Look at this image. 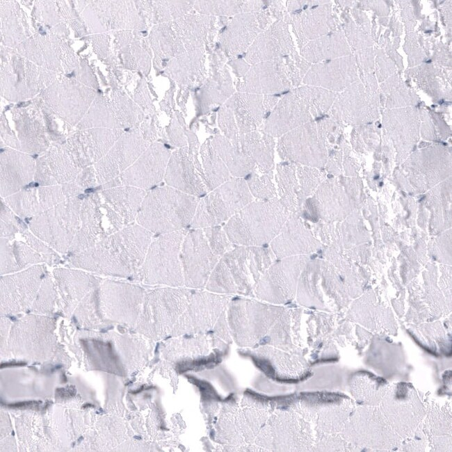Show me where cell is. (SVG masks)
<instances>
[{
    "instance_id": "obj_37",
    "label": "cell",
    "mask_w": 452,
    "mask_h": 452,
    "mask_svg": "<svg viewBox=\"0 0 452 452\" xmlns=\"http://www.w3.org/2000/svg\"><path fill=\"white\" fill-rule=\"evenodd\" d=\"M12 245L15 261L20 270L30 264L45 263L44 257L26 242L15 241Z\"/></svg>"
},
{
    "instance_id": "obj_34",
    "label": "cell",
    "mask_w": 452,
    "mask_h": 452,
    "mask_svg": "<svg viewBox=\"0 0 452 452\" xmlns=\"http://www.w3.org/2000/svg\"><path fill=\"white\" fill-rule=\"evenodd\" d=\"M36 188L24 187L19 191L4 197V203L22 218H33L43 211L39 204Z\"/></svg>"
},
{
    "instance_id": "obj_12",
    "label": "cell",
    "mask_w": 452,
    "mask_h": 452,
    "mask_svg": "<svg viewBox=\"0 0 452 452\" xmlns=\"http://www.w3.org/2000/svg\"><path fill=\"white\" fill-rule=\"evenodd\" d=\"M116 232L100 193L88 195L81 199L79 226L68 252L85 250Z\"/></svg>"
},
{
    "instance_id": "obj_36",
    "label": "cell",
    "mask_w": 452,
    "mask_h": 452,
    "mask_svg": "<svg viewBox=\"0 0 452 452\" xmlns=\"http://www.w3.org/2000/svg\"><path fill=\"white\" fill-rule=\"evenodd\" d=\"M202 229L211 249L220 258L236 246L231 243L222 226Z\"/></svg>"
},
{
    "instance_id": "obj_7",
    "label": "cell",
    "mask_w": 452,
    "mask_h": 452,
    "mask_svg": "<svg viewBox=\"0 0 452 452\" xmlns=\"http://www.w3.org/2000/svg\"><path fill=\"white\" fill-rule=\"evenodd\" d=\"M253 200L244 178H234L200 198L191 229L225 224Z\"/></svg>"
},
{
    "instance_id": "obj_1",
    "label": "cell",
    "mask_w": 452,
    "mask_h": 452,
    "mask_svg": "<svg viewBox=\"0 0 452 452\" xmlns=\"http://www.w3.org/2000/svg\"><path fill=\"white\" fill-rule=\"evenodd\" d=\"M153 238L152 232L133 223L85 250L70 255L69 261L88 272L136 280Z\"/></svg>"
},
{
    "instance_id": "obj_24",
    "label": "cell",
    "mask_w": 452,
    "mask_h": 452,
    "mask_svg": "<svg viewBox=\"0 0 452 452\" xmlns=\"http://www.w3.org/2000/svg\"><path fill=\"white\" fill-rule=\"evenodd\" d=\"M33 160L15 152L3 153L1 158V196L6 197L26 187L35 175Z\"/></svg>"
},
{
    "instance_id": "obj_9",
    "label": "cell",
    "mask_w": 452,
    "mask_h": 452,
    "mask_svg": "<svg viewBox=\"0 0 452 452\" xmlns=\"http://www.w3.org/2000/svg\"><path fill=\"white\" fill-rule=\"evenodd\" d=\"M227 322L238 344L252 346L259 341L282 315V307L249 299L229 302Z\"/></svg>"
},
{
    "instance_id": "obj_40",
    "label": "cell",
    "mask_w": 452,
    "mask_h": 452,
    "mask_svg": "<svg viewBox=\"0 0 452 452\" xmlns=\"http://www.w3.org/2000/svg\"><path fill=\"white\" fill-rule=\"evenodd\" d=\"M218 124L225 137L239 147V131L232 111L225 104L218 111Z\"/></svg>"
},
{
    "instance_id": "obj_11",
    "label": "cell",
    "mask_w": 452,
    "mask_h": 452,
    "mask_svg": "<svg viewBox=\"0 0 452 452\" xmlns=\"http://www.w3.org/2000/svg\"><path fill=\"white\" fill-rule=\"evenodd\" d=\"M227 295L196 289L175 326L172 336L202 334L214 328L229 303Z\"/></svg>"
},
{
    "instance_id": "obj_15",
    "label": "cell",
    "mask_w": 452,
    "mask_h": 452,
    "mask_svg": "<svg viewBox=\"0 0 452 452\" xmlns=\"http://www.w3.org/2000/svg\"><path fill=\"white\" fill-rule=\"evenodd\" d=\"M46 274L45 266L36 264L20 271L1 275L2 308L17 310L28 304L38 293Z\"/></svg>"
},
{
    "instance_id": "obj_27",
    "label": "cell",
    "mask_w": 452,
    "mask_h": 452,
    "mask_svg": "<svg viewBox=\"0 0 452 452\" xmlns=\"http://www.w3.org/2000/svg\"><path fill=\"white\" fill-rule=\"evenodd\" d=\"M100 193L128 226L136 221L147 193L139 188L123 185L104 188Z\"/></svg>"
},
{
    "instance_id": "obj_25",
    "label": "cell",
    "mask_w": 452,
    "mask_h": 452,
    "mask_svg": "<svg viewBox=\"0 0 452 452\" xmlns=\"http://www.w3.org/2000/svg\"><path fill=\"white\" fill-rule=\"evenodd\" d=\"M263 99V95L238 93L225 104L233 113L240 136L257 131L262 125L267 117Z\"/></svg>"
},
{
    "instance_id": "obj_33",
    "label": "cell",
    "mask_w": 452,
    "mask_h": 452,
    "mask_svg": "<svg viewBox=\"0 0 452 452\" xmlns=\"http://www.w3.org/2000/svg\"><path fill=\"white\" fill-rule=\"evenodd\" d=\"M276 171L278 198L289 211H293L296 207L298 193L296 167L293 163L284 161L277 164Z\"/></svg>"
},
{
    "instance_id": "obj_2",
    "label": "cell",
    "mask_w": 452,
    "mask_h": 452,
    "mask_svg": "<svg viewBox=\"0 0 452 452\" xmlns=\"http://www.w3.org/2000/svg\"><path fill=\"white\" fill-rule=\"evenodd\" d=\"M276 259L268 246H235L220 259L205 289L227 296H255L261 277Z\"/></svg>"
},
{
    "instance_id": "obj_42",
    "label": "cell",
    "mask_w": 452,
    "mask_h": 452,
    "mask_svg": "<svg viewBox=\"0 0 452 452\" xmlns=\"http://www.w3.org/2000/svg\"><path fill=\"white\" fill-rule=\"evenodd\" d=\"M297 174L301 186L298 196L302 193V195H307L311 192L321 180L320 173L309 168L298 166Z\"/></svg>"
},
{
    "instance_id": "obj_28",
    "label": "cell",
    "mask_w": 452,
    "mask_h": 452,
    "mask_svg": "<svg viewBox=\"0 0 452 452\" xmlns=\"http://www.w3.org/2000/svg\"><path fill=\"white\" fill-rule=\"evenodd\" d=\"M52 276L56 286L67 302L79 300L101 280L82 270L63 268L54 269Z\"/></svg>"
},
{
    "instance_id": "obj_39",
    "label": "cell",
    "mask_w": 452,
    "mask_h": 452,
    "mask_svg": "<svg viewBox=\"0 0 452 452\" xmlns=\"http://www.w3.org/2000/svg\"><path fill=\"white\" fill-rule=\"evenodd\" d=\"M37 193L43 211L68 199L63 185L40 186L38 188Z\"/></svg>"
},
{
    "instance_id": "obj_22",
    "label": "cell",
    "mask_w": 452,
    "mask_h": 452,
    "mask_svg": "<svg viewBox=\"0 0 452 452\" xmlns=\"http://www.w3.org/2000/svg\"><path fill=\"white\" fill-rule=\"evenodd\" d=\"M291 42L286 25L278 20L260 33L250 47L246 58L256 64L284 57L291 50Z\"/></svg>"
},
{
    "instance_id": "obj_32",
    "label": "cell",
    "mask_w": 452,
    "mask_h": 452,
    "mask_svg": "<svg viewBox=\"0 0 452 452\" xmlns=\"http://www.w3.org/2000/svg\"><path fill=\"white\" fill-rule=\"evenodd\" d=\"M201 156L208 193L235 178L213 149L211 140H208L203 144Z\"/></svg>"
},
{
    "instance_id": "obj_17",
    "label": "cell",
    "mask_w": 452,
    "mask_h": 452,
    "mask_svg": "<svg viewBox=\"0 0 452 452\" xmlns=\"http://www.w3.org/2000/svg\"><path fill=\"white\" fill-rule=\"evenodd\" d=\"M296 263L291 257L275 260L261 277L255 296L275 304L285 302L293 291Z\"/></svg>"
},
{
    "instance_id": "obj_19",
    "label": "cell",
    "mask_w": 452,
    "mask_h": 452,
    "mask_svg": "<svg viewBox=\"0 0 452 452\" xmlns=\"http://www.w3.org/2000/svg\"><path fill=\"white\" fill-rule=\"evenodd\" d=\"M144 148L145 143L138 136L130 134L123 136L96 163L98 184H104L120 176L137 160Z\"/></svg>"
},
{
    "instance_id": "obj_23",
    "label": "cell",
    "mask_w": 452,
    "mask_h": 452,
    "mask_svg": "<svg viewBox=\"0 0 452 452\" xmlns=\"http://www.w3.org/2000/svg\"><path fill=\"white\" fill-rule=\"evenodd\" d=\"M270 22L268 11L240 15L235 17L223 33V43L233 53L241 52L270 25Z\"/></svg>"
},
{
    "instance_id": "obj_8",
    "label": "cell",
    "mask_w": 452,
    "mask_h": 452,
    "mask_svg": "<svg viewBox=\"0 0 452 452\" xmlns=\"http://www.w3.org/2000/svg\"><path fill=\"white\" fill-rule=\"evenodd\" d=\"M81 199L68 198L31 218L30 230L56 252H68L79 226Z\"/></svg>"
},
{
    "instance_id": "obj_10",
    "label": "cell",
    "mask_w": 452,
    "mask_h": 452,
    "mask_svg": "<svg viewBox=\"0 0 452 452\" xmlns=\"http://www.w3.org/2000/svg\"><path fill=\"white\" fill-rule=\"evenodd\" d=\"M220 259L211 249L202 228L188 230L181 248L184 286L205 289Z\"/></svg>"
},
{
    "instance_id": "obj_41",
    "label": "cell",
    "mask_w": 452,
    "mask_h": 452,
    "mask_svg": "<svg viewBox=\"0 0 452 452\" xmlns=\"http://www.w3.org/2000/svg\"><path fill=\"white\" fill-rule=\"evenodd\" d=\"M10 239L1 238V275L21 271L15 261L13 245Z\"/></svg>"
},
{
    "instance_id": "obj_38",
    "label": "cell",
    "mask_w": 452,
    "mask_h": 452,
    "mask_svg": "<svg viewBox=\"0 0 452 452\" xmlns=\"http://www.w3.org/2000/svg\"><path fill=\"white\" fill-rule=\"evenodd\" d=\"M26 228L21 220L3 202L1 201V238L13 239L17 232Z\"/></svg>"
},
{
    "instance_id": "obj_35",
    "label": "cell",
    "mask_w": 452,
    "mask_h": 452,
    "mask_svg": "<svg viewBox=\"0 0 452 452\" xmlns=\"http://www.w3.org/2000/svg\"><path fill=\"white\" fill-rule=\"evenodd\" d=\"M245 177V180L253 197L262 200L277 197V188L273 182V172L259 175L253 171Z\"/></svg>"
},
{
    "instance_id": "obj_29",
    "label": "cell",
    "mask_w": 452,
    "mask_h": 452,
    "mask_svg": "<svg viewBox=\"0 0 452 452\" xmlns=\"http://www.w3.org/2000/svg\"><path fill=\"white\" fill-rule=\"evenodd\" d=\"M79 171L67 157L53 155L37 163L34 179L41 186L62 185L74 180Z\"/></svg>"
},
{
    "instance_id": "obj_5",
    "label": "cell",
    "mask_w": 452,
    "mask_h": 452,
    "mask_svg": "<svg viewBox=\"0 0 452 452\" xmlns=\"http://www.w3.org/2000/svg\"><path fill=\"white\" fill-rule=\"evenodd\" d=\"M187 229L153 238L136 280L148 285L184 286L181 248Z\"/></svg>"
},
{
    "instance_id": "obj_6",
    "label": "cell",
    "mask_w": 452,
    "mask_h": 452,
    "mask_svg": "<svg viewBox=\"0 0 452 452\" xmlns=\"http://www.w3.org/2000/svg\"><path fill=\"white\" fill-rule=\"evenodd\" d=\"M192 293V289L183 286H161L151 291L144 296L138 329L154 339L171 336Z\"/></svg>"
},
{
    "instance_id": "obj_13",
    "label": "cell",
    "mask_w": 452,
    "mask_h": 452,
    "mask_svg": "<svg viewBox=\"0 0 452 452\" xmlns=\"http://www.w3.org/2000/svg\"><path fill=\"white\" fill-rule=\"evenodd\" d=\"M105 314L111 319L132 324L138 319L145 290L118 280H102L97 286Z\"/></svg>"
},
{
    "instance_id": "obj_16",
    "label": "cell",
    "mask_w": 452,
    "mask_h": 452,
    "mask_svg": "<svg viewBox=\"0 0 452 452\" xmlns=\"http://www.w3.org/2000/svg\"><path fill=\"white\" fill-rule=\"evenodd\" d=\"M277 150L280 158L286 161L312 166H321L325 161L324 150L312 124L296 128L280 136Z\"/></svg>"
},
{
    "instance_id": "obj_14",
    "label": "cell",
    "mask_w": 452,
    "mask_h": 452,
    "mask_svg": "<svg viewBox=\"0 0 452 452\" xmlns=\"http://www.w3.org/2000/svg\"><path fill=\"white\" fill-rule=\"evenodd\" d=\"M170 152L161 145H154L120 176V186H131L150 189L164 178Z\"/></svg>"
},
{
    "instance_id": "obj_20",
    "label": "cell",
    "mask_w": 452,
    "mask_h": 452,
    "mask_svg": "<svg viewBox=\"0 0 452 452\" xmlns=\"http://www.w3.org/2000/svg\"><path fill=\"white\" fill-rule=\"evenodd\" d=\"M164 179L167 186L197 197L208 193L206 185L186 149L177 150L170 156Z\"/></svg>"
},
{
    "instance_id": "obj_31",
    "label": "cell",
    "mask_w": 452,
    "mask_h": 452,
    "mask_svg": "<svg viewBox=\"0 0 452 452\" xmlns=\"http://www.w3.org/2000/svg\"><path fill=\"white\" fill-rule=\"evenodd\" d=\"M211 143L233 177H245L252 172L257 171L255 164L240 146L233 145L225 136L216 135Z\"/></svg>"
},
{
    "instance_id": "obj_44",
    "label": "cell",
    "mask_w": 452,
    "mask_h": 452,
    "mask_svg": "<svg viewBox=\"0 0 452 452\" xmlns=\"http://www.w3.org/2000/svg\"><path fill=\"white\" fill-rule=\"evenodd\" d=\"M202 4V6L207 7L202 8L203 10L216 13L229 14L236 12L239 8L235 1H211Z\"/></svg>"
},
{
    "instance_id": "obj_43",
    "label": "cell",
    "mask_w": 452,
    "mask_h": 452,
    "mask_svg": "<svg viewBox=\"0 0 452 452\" xmlns=\"http://www.w3.org/2000/svg\"><path fill=\"white\" fill-rule=\"evenodd\" d=\"M74 181L82 189L95 186L98 184L95 168L88 167L79 170Z\"/></svg>"
},
{
    "instance_id": "obj_4",
    "label": "cell",
    "mask_w": 452,
    "mask_h": 452,
    "mask_svg": "<svg viewBox=\"0 0 452 452\" xmlns=\"http://www.w3.org/2000/svg\"><path fill=\"white\" fill-rule=\"evenodd\" d=\"M199 200L169 186L151 189L142 202L136 223L157 235L187 229Z\"/></svg>"
},
{
    "instance_id": "obj_26",
    "label": "cell",
    "mask_w": 452,
    "mask_h": 452,
    "mask_svg": "<svg viewBox=\"0 0 452 452\" xmlns=\"http://www.w3.org/2000/svg\"><path fill=\"white\" fill-rule=\"evenodd\" d=\"M273 138L263 129L243 134L239 137L241 150L254 162L261 174L273 172Z\"/></svg>"
},
{
    "instance_id": "obj_3",
    "label": "cell",
    "mask_w": 452,
    "mask_h": 452,
    "mask_svg": "<svg viewBox=\"0 0 452 452\" xmlns=\"http://www.w3.org/2000/svg\"><path fill=\"white\" fill-rule=\"evenodd\" d=\"M289 211L278 197L252 200L223 226L236 246H266L279 234Z\"/></svg>"
},
{
    "instance_id": "obj_21",
    "label": "cell",
    "mask_w": 452,
    "mask_h": 452,
    "mask_svg": "<svg viewBox=\"0 0 452 452\" xmlns=\"http://www.w3.org/2000/svg\"><path fill=\"white\" fill-rule=\"evenodd\" d=\"M309 115L302 99L295 91L280 99L263 125L273 137H280L308 120Z\"/></svg>"
},
{
    "instance_id": "obj_18",
    "label": "cell",
    "mask_w": 452,
    "mask_h": 452,
    "mask_svg": "<svg viewBox=\"0 0 452 452\" xmlns=\"http://www.w3.org/2000/svg\"><path fill=\"white\" fill-rule=\"evenodd\" d=\"M290 67L284 57L255 64L245 78L241 91L259 95H273L288 89Z\"/></svg>"
},
{
    "instance_id": "obj_30",
    "label": "cell",
    "mask_w": 452,
    "mask_h": 452,
    "mask_svg": "<svg viewBox=\"0 0 452 452\" xmlns=\"http://www.w3.org/2000/svg\"><path fill=\"white\" fill-rule=\"evenodd\" d=\"M309 242L300 223L289 215L279 234L269 245L276 259H282L306 249Z\"/></svg>"
}]
</instances>
